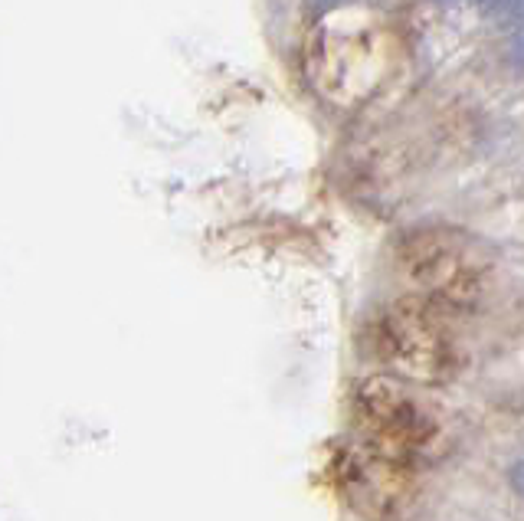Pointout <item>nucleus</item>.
I'll list each match as a JSON object with an SVG mask.
<instances>
[{"label":"nucleus","instance_id":"obj_1","mask_svg":"<svg viewBox=\"0 0 524 521\" xmlns=\"http://www.w3.org/2000/svg\"><path fill=\"white\" fill-rule=\"evenodd\" d=\"M508 63L524 69V23H518V27L511 30V37H508Z\"/></svg>","mask_w":524,"mask_h":521},{"label":"nucleus","instance_id":"obj_2","mask_svg":"<svg viewBox=\"0 0 524 521\" xmlns=\"http://www.w3.org/2000/svg\"><path fill=\"white\" fill-rule=\"evenodd\" d=\"M518 0H479V10L485 17H492V20H502L511 7H515Z\"/></svg>","mask_w":524,"mask_h":521},{"label":"nucleus","instance_id":"obj_3","mask_svg":"<svg viewBox=\"0 0 524 521\" xmlns=\"http://www.w3.org/2000/svg\"><path fill=\"white\" fill-rule=\"evenodd\" d=\"M511 485H515L518 495H524V459H521V463L511 466Z\"/></svg>","mask_w":524,"mask_h":521},{"label":"nucleus","instance_id":"obj_4","mask_svg":"<svg viewBox=\"0 0 524 521\" xmlns=\"http://www.w3.org/2000/svg\"><path fill=\"white\" fill-rule=\"evenodd\" d=\"M439 4H452V0H439Z\"/></svg>","mask_w":524,"mask_h":521}]
</instances>
